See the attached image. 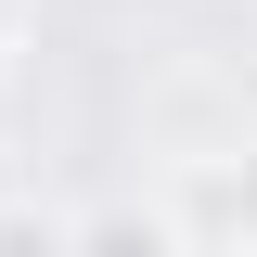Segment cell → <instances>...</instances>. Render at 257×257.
Returning a JSON list of instances; mask_svg holds the SVG:
<instances>
[{"label":"cell","instance_id":"1","mask_svg":"<svg viewBox=\"0 0 257 257\" xmlns=\"http://www.w3.org/2000/svg\"><path fill=\"white\" fill-rule=\"evenodd\" d=\"M167 244H244L257 257V155H193L167 180Z\"/></svg>","mask_w":257,"mask_h":257},{"label":"cell","instance_id":"2","mask_svg":"<svg viewBox=\"0 0 257 257\" xmlns=\"http://www.w3.org/2000/svg\"><path fill=\"white\" fill-rule=\"evenodd\" d=\"M26 244L64 257V219H52V206H0V257H26Z\"/></svg>","mask_w":257,"mask_h":257},{"label":"cell","instance_id":"3","mask_svg":"<svg viewBox=\"0 0 257 257\" xmlns=\"http://www.w3.org/2000/svg\"><path fill=\"white\" fill-rule=\"evenodd\" d=\"M13 39H26V0H0V64H13Z\"/></svg>","mask_w":257,"mask_h":257}]
</instances>
